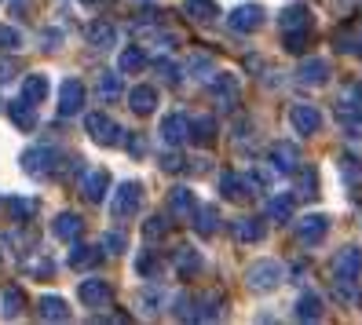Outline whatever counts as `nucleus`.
<instances>
[{
  "label": "nucleus",
  "instance_id": "nucleus-43",
  "mask_svg": "<svg viewBox=\"0 0 362 325\" xmlns=\"http://www.w3.org/2000/svg\"><path fill=\"white\" fill-rule=\"evenodd\" d=\"M154 70H158L165 81H176V77H180V66H176L173 59H158V62H154Z\"/></svg>",
  "mask_w": 362,
  "mask_h": 325
},
{
  "label": "nucleus",
  "instance_id": "nucleus-3",
  "mask_svg": "<svg viewBox=\"0 0 362 325\" xmlns=\"http://www.w3.org/2000/svg\"><path fill=\"white\" fill-rule=\"evenodd\" d=\"M55 165H59V154H55L52 146H45V143L23 154V168H26V176H37V179H48L52 172H55Z\"/></svg>",
  "mask_w": 362,
  "mask_h": 325
},
{
  "label": "nucleus",
  "instance_id": "nucleus-11",
  "mask_svg": "<svg viewBox=\"0 0 362 325\" xmlns=\"http://www.w3.org/2000/svg\"><path fill=\"white\" fill-rule=\"evenodd\" d=\"M264 26V8L260 4H242L230 11V30L234 33H252Z\"/></svg>",
  "mask_w": 362,
  "mask_h": 325
},
{
  "label": "nucleus",
  "instance_id": "nucleus-40",
  "mask_svg": "<svg viewBox=\"0 0 362 325\" xmlns=\"http://www.w3.org/2000/svg\"><path fill=\"white\" fill-rule=\"evenodd\" d=\"M340 172H344V183L348 187H358L362 183V165L355 158H340Z\"/></svg>",
  "mask_w": 362,
  "mask_h": 325
},
{
  "label": "nucleus",
  "instance_id": "nucleus-44",
  "mask_svg": "<svg viewBox=\"0 0 362 325\" xmlns=\"http://www.w3.org/2000/svg\"><path fill=\"white\" fill-rule=\"evenodd\" d=\"M129 139V150H132V158H143L146 154V139L139 136V132H132V136H124Z\"/></svg>",
  "mask_w": 362,
  "mask_h": 325
},
{
  "label": "nucleus",
  "instance_id": "nucleus-4",
  "mask_svg": "<svg viewBox=\"0 0 362 325\" xmlns=\"http://www.w3.org/2000/svg\"><path fill=\"white\" fill-rule=\"evenodd\" d=\"M337 117L344 128H358L362 121V84L351 81L344 92H340V102H337Z\"/></svg>",
  "mask_w": 362,
  "mask_h": 325
},
{
  "label": "nucleus",
  "instance_id": "nucleus-35",
  "mask_svg": "<svg viewBox=\"0 0 362 325\" xmlns=\"http://www.w3.org/2000/svg\"><path fill=\"white\" fill-rule=\"evenodd\" d=\"M23 95H26L30 102H45V95H48V81L40 77V73L26 77V81H23Z\"/></svg>",
  "mask_w": 362,
  "mask_h": 325
},
{
  "label": "nucleus",
  "instance_id": "nucleus-38",
  "mask_svg": "<svg viewBox=\"0 0 362 325\" xmlns=\"http://www.w3.org/2000/svg\"><path fill=\"white\" fill-rule=\"evenodd\" d=\"M168 227H173V223H168V215H151V220L143 223V234L154 242V237H165L168 234Z\"/></svg>",
  "mask_w": 362,
  "mask_h": 325
},
{
  "label": "nucleus",
  "instance_id": "nucleus-46",
  "mask_svg": "<svg viewBox=\"0 0 362 325\" xmlns=\"http://www.w3.org/2000/svg\"><path fill=\"white\" fill-rule=\"evenodd\" d=\"M161 168H165V172H180V168H183V158H180V154H165V158H161Z\"/></svg>",
  "mask_w": 362,
  "mask_h": 325
},
{
  "label": "nucleus",
  "instance_id": "nucleus-42",
  "mask_svg": "<svg viewBox=\"0 0 362 325\" xmlns=\"http://www.w3.org/2000/svg\"><path fill=\"white\" fill-rule=\"evenodd\" d=\"M0 48H23V37H18V30H11V26H0Z\"/></svg>",
  "mask_w": 362,
  "mask_h": 325
},
{
  "label": "nucleus",
  "instance_id": "nucleus-29",
  "mask_svg": "<svg viewBox=\"0 0 362 325\" xmlns=\"http://www.w3.org/2000/svg\"><path fill=\"white\" fill-rule=\"evenodd\" d=\"M296 318L300 321H318L322 318V300H318L315 292H304L300 300H296Z\"/></svg>",
  "mask_w": 362,
  "mask_h": 325
},
{
  "label": "nucleus",
  "instance_id": "nucleus-22",
  "mask_svg": "<svg viewBox=\"0 0 362 325\" xmlns=\"http://www.w3.org/2000/svg\"><path fill=\"white\" fill-rule=\"evenodd\" d=\"M300 81H304V84H326V81H329V62H326V59H308V62H300Z\"/></svg>",
  "mask_w": 362,
  "mask_h": 325
},
{
  "label": "nucleus",
  "instance_id": "nucleus-37",
  "mask_svg": "<svg viewBox=\"0 0 362 325\" xmlns=\"http://www.w3.org/2000/svg\"><path fill=\"white\" fill-rule=\"evenodd\" d=\"M308 40H311V30H286V52H304L308 48Z\"/></svg>",
  "mask_w": 362,
  "mask_h": 325
},
{
  "label": "nucleus",
  "instance_id": "nucleus-24",
  "mask_svg": "<svg viewBox=\"0 0 362 325\" xmlns=\"http://www.w3.org/2000/svg\"><path fill=\"white\" fill-rule=\"evenodd\" d=\"M168 208H173V215H183V220H187V215H194V194H190L187 187H176L173 194H168Z\"/></svg>",
  "mask_w": 362,
  "mask_h": 325
},
{
  "label": "nucleus",
  "instance_id": "nucleus-23",
  "mask_svg": "<svg viewBox=\"0 0 362 325\" xmlns=\"http://www.w3.org/2000/svg\"><path fill=\"white\" fill-rule=\"evenodd\" d=\"M99 259H103V252H99L95 245H81V242H74V252H70V267H74V271L95 267Z\"/></svg>",
  "mask_w": 362,
  "mask_h": 325
},
{
  "label": "nucleus",
  "instance_id": "nucleus-9",
  "mask_svg": "<svg viewBox=\"0 0 362 325\" xmlns=\"http://www.w3.org/2000/svg\"><path fill=\"white\" fill-rule=\"evenodd\" d=\"M8 117H11V124L18 128V132H33L37 128V102H30L26 95L11 99L8 102Z\"/></svg>",
  "mask_w": 362,
  "mask_h": 325
},
{
  "label": "nucleus",
  "instance_id": "nucleus-8",
  "mask_svg": "<svg viewBox=\"0 0 362 325\" xmlns=\"http://www.w3.org/2000/svg\"><path fill=\"white\" fill-rule=\"evenodd\" d=\"M77 296L88 303V307H114V289L106 285V281H99V278H88V281H81V289H77Z\"/></svg>",
  "mask_w": 362,
  "mask_h": 325
},
{
  "label": "nucleus",
  "instance_id": "nucleus-18",
  "mask_svg": "<svg viewBox=\"0 0 362 325\" xmlns=\"http://www.w3.org/2000/svg\"><path fill=\"white\" fill-rule=\"evenodd\" d=\"M267 161L279 172H289V168H296V161H300V150H296L293 143H274L267 150Z\"/></svg>",
  "mask_w": 362,
  "mask_h": 325
},
{
  "label": "nucleus",
  "instance_id": "nucleus-50",
  "mask_svg": "<svg viewBox=\"0 0 362 325\" xmlns=\"http://www.w3.org/2000/svg\"><path fill=\"white\" fill-rule=\"evenodd\" d=\"M344 4H362V0H344Z\"/></svg>",
  "mask_w": 362,
  "mask_h": 325
},
{
  "label": "nucleus",
  "instance_id": "nucleus-12",
  "mask_svg": "<svg viewBox=\"0 0 362 325\" xmlns=\"http://www.w3.org/2000/svg\"><path fill=\"white\" fill-rule=\"evenodd\" d=\"M161 139H165L168 146H183V143L190 139V117L168 114V117L161 121Z\"/></svg>",
  "mask_w": 362,
  "mask_h": 325
},
{
  "label": "nucleus",
  "instance_id": "nucleus-5",
  "mask_svg": "<svg viewBox=\"0 0 362 325\" xmlns=\"http://www.w3.org/2000/svg\"><path fill=\"white\" fill-rule=\"evenodd\" d=\"M84 99H88V92H84V84L77 77L70 81H62V88H59V114L62 117H74L84 110Z\"/></svg>",
  "mask_w": 362,
  "mask_h": 325
},
{
  "label": "nucleus",
  "instance_id": "nucleus-25",
  "mask_svg": "<svg viewBox=\"0 0 362 325\" xmlns=\"http://www.w3.org/2000/svg\"><path fill=\"white\" fill-rule=\"evenodd\" d=\"M293 205H296L293 194H279V198H271V201H267V220H274V223H286L289 215H293Z\"/></svg>",
  "mask_w": 362,
  "mask_h": 325
},
{
  "label": "nucleus",
  "instance_id": "nucleus-34",
  "mask_svg": "<svg viewBox=\"0 0 362 325\" xmlns=\"http://www.w3.org/2000/svg\"><path fill=\"white\" fill-rule=\"evenodd\" d=\"M117 66H121V73H143L146 70V55L139 48H124L121 59H117Z\"/></svg>",
  "mask_w": 362,
  "mask_h": 325
},
{
  "label": "nucleus",
  "instance_id": "nucleus-36",
  "mask_svg": "<svg viewBox=\"0 0 362 325\" xmlns=\"http://www.w3.org/2000/svg\"><path fill=\"white\" fill-rule=\"evenodd\" d=\"M23 307H26L23 289H18V285H8V289H4V314H8V318H15Z\"/></svg>",
  "mask_w": 362,
  "mask_h": 325
},
{
  "label": "nucleus",
  "instance_id": "nucleus-39",
  "mask_svg": "<svg viewBox=\"0 0 362 325\" xmlns=\"http://www.w3.org/2000/svg\"><path fill=\"white\" fill-rule=\"evenodd\" d=\"M99 95H103L106 102L121 95V81H117V73H103V77H99Z\"/></svg>",
  "mask_w": 362,
  "mask_h": 325
},
{
  "label": "nucleus",
  "instance_id": "nucleus-21",
  "mask_svg": "<svg viewBox=\"0 0 362 325\" xmlns=\"http://www.w3.org/2000/svg\"><path fill=\"white\" fill-rule=\"evenodd\" d=\"M279 23H282V30H311V11L304 4H289Z\"/></svg>",
  "mask_w": 362,
  "mask_h": 325
},
{
  "label": "nucleus",
  "instance_id": "nucleus-13",
  "mask_svg": "<svg viewBox=\"0 0 362 325\" xmlns=\"http://www.w3.org/2000/svg\"><path fill=\"white\" fill-rule=\"evenodd\" d=\"M139 205H143V190H139V183H124V187H117V198H114V215H117V220H121V215H136Z\"/></svg>",
  "mask_w": 362,
  "mask_h": 325
},
{
  "label": "nucleus",
  "instance_id": "nucleus-49",
  "mask_svg": "<svg viewBox=\"0 0 362 325\" xmlns=\"http://www.w3.org/2000/svg\"><path fill=\"white\" fill-rule=\"evenodd\" d=\"M84 4H88V8H99V4H106V0H84Z\"/></svg>",
  "mask_w": 362,
  "mask_h": 325
},
{
  "label": "nucleus",
  "instance_id": "nucleus-28",
  "mask_svg": "<svg viewBox=\"0 0 362 325\" xmlns=\"http://www.w3.org/2000/svg\"><path fill=\"white\" fill-rule=\"evenodd\" d=\"M4 208H8L11 220H18V223H26V220H33V215H37V201L33 198H8Z\"/></svg>",
  "mask_w": 362,
  "mask_h": 325
},
{
  "label": "nucleus",
  "instance_id": "nucleus-16",
  "mask_svg": "<svg viewBox=\"0 0 362 325\" xmlns=\"http://www.w3.org/2000/svg\"><path fill=\"white\" fill-rule=\"evenodd\" d=\"M52 230H55L59 242H77L81 230H84V220H81L77 212H59L55 223H52Z\"/></svg>",
  "mask_w": 362,
  "mask_h": 325
},
{
  "label": "nucleus",
  "instance_id": "nucleus-10",
  "mask_svg": "<svg viewBox=\"0 0 362 325\" xmlns=\"http://www.w3.org/2000/svg\"><path fill=\"white\" fill-rule=\"evenodd\" d=\"M106 187H110V176H106V168H84V176H81V194H84V201H103L106 198Z\"/></svg>",
  "mask_w": 362,
  "mask_h": 325
},
{
  "label": "nucleus",
  "instance_id": "nucleus-48",
  "mask_svg": "<svg viewBox=\"0 0 362 325\" xmlns=\"http://www.w3.org/2000/svg\"><path fill=\"white\" fill-rule=\"evenodd\" d=\"M151 267H154V256L143 252V256H139V274H151Z\"/></svg>",
  "mask_w": 362,
  "mask_h": 325
},
{
  "label": "nucleus",
  "instance_id": "nucleus-27",
  "mask_svg": "<svg viewBox=\"0 0 362 325\" xmlns=\"http://www.w3.org/2000/svg\"><path fill=\"white\" fill-rule=\"evenodd\" d=\"M264 230H267L264 220H252V215H245V220L234 223V237H238V242H260Z\"/></svg>",
  "mask_w": 362,
  "mask_h": 325
},
{
  "label": "nucleus",
  "instance_id": "nucleus-20",
  "mask_svg": "<svg viewBox=\"0 0 362 325\" xmlns=\"http://www.w3.org/2000/svg\"><path fill=\"white\" fill-rule=\"evenodd\" d=\"M194 230L202 234V237H212L220 230V212L212 208V205H198L194 208Z\"/></svg>",
  "mask_w": 362,
  "mask_h": 325
},
{
  "label": "nucleus",
  "instance_id": "nucleus-45",
  "mask_svg": "<svg viewBox=\"0 0 362 325\" xmlns=\"http://www.w3.org/2000/svg\"><path fill=\"white\" fill-rule=\"evenodd\" d=\"M315 187H318V179H315V168H304V190H300V194H304V198H315V194H318Z\"/></svg>",
  "mask_w": 362,
  "mask_h": 325
},
{
  "label": "nucleus",
  "instance_id": "nucleus-33",
  "mask_svg": "<svg viewBox=\"0 0 362 325\" xmlns=\"http://www.w3.org/2000/svg\"><path fill=\"white\" fill-rule=\"evenodd\" d=\"M187 15L194 18V23H212V18L220 15V8L212 4V0H187Z\"/></svg>",
  "mask_w": 362,
  "mask_h": 325
},
{
  "label": "nucleus",
  "instance_id": "nucleus-14",
  "mask_svg": "<svg viewBox=\"0 0 362 325\" xmlns=\"http://www.w3.org/2000/svg\"><path fill=\"white\" fill-rule=\"evenodd\" d=\"M326 234H329V220H326V215H304L300 230H296V242H300V245H318Z\"/></svg>",
  "mask_w": 362,
  "mask_h": 325
},
{
  "label": "nucleus",
  "instance_id": "nucleus-30",
  "mask_svg": "<svg viewBox=\"0 0 362 325\" xmlns=\"http://www.w3.org/2000/svg\"><path fill=\"white\" fill-rule=\"evenodd\" d=\"M88 40H92L95 48H114L117 45V30L110 23H92L88 26Z\"/></svg>",
  "mask_w": 362,
  "mask_h": 325
},
{
  "label": "nucleus",
  "instance_id": "nucleus-6",
  "mask_svg": "<svg viewBox=\"0 0 362 325\" xmlns=\"http://www.w3.org/2000/svg\"><path fill=\"white\" fill-rule=\"evenodd\" d=\"M220 190H223V198H227V201H242V198H252V194L260 190V183H257V176H238V172H223Z\"/></svg>",
  "mask_w": 362,
  "mask_h": 325
},
{
  "label": "nucleus",
  "instance_id": "nucleus-7",
  "mask_svg": "<svg viewBox=\"0 0 362 325\" xmlns=\"http://www.w3.org/2000/svg\"><path fill=\"white\" fill-rule=\"evenodd\" d=\"M88 136L99 143V146H117L124 139V132L117 128V121H110L106 114H88Z\"/></svg>",
  "mask_w": 362,
  "mask_h": 325
},
{
  "label": "nucleus",
  "instance_id": "nucleus-17",
  "mask_svg": "<svg viewBox=\"0 0 362 325\" xmlns=\"http://www.w3.org/2000/svg\"><path fill=\"white\" fill-rule=\"evenodd\" d=\"M129 106H132L139 117L154 114V106H158V88H154V84H136V88L129 92Z\"/></svg>",
  "mask_w": 362,
  "mask_h": 325
},
{
  "label": "nucleus",
  "instance_id": "nucleus-47",
  "mask_svg": "<svg viewBox=\"0 0 362 325\" xmlns=\"http://www.w3.org/2000/svg\"><path fill=\"white\" fill-rule=\"evenodd\" d=\"M37 278H52V259H37V264L30 267Z\"/></svg>",
  "mask_w": 362,
  "mask_h": 325
},
{
  "label": "nucleus",
  "instance_id": "nucleus-31",
  "mask_svg": "<svg viewBox=\"0 0 362 325\" xmlns=\"http://www.w3.org/2000/svg\"><path fill=\"white\" fill-rule=\"evenodd\" d=\"M176 271H180L183 278H190V274H198V271H202V256H198V249H190V245H183V249L176 252Z\"/></svg>",
  "mask_w": 362,
  "mask_h": 325
},
{
  "label": "nucleus",
  "instance_id": "nucleus-1",
  "mask_svg": "<svg viewBox=\"0 0 362 325\" xmlns=\"http://www.w3.org/2000/svg\"><path fill=\"white\" fill-rule=\"evenodd\" d=\"M358 271H362V252L355 245L340 249L333 256V289L340 300H355V281H358Z\"/></svg>",
  "mask_w": 362,
  "mask_h": 325
},
{
  "label": "nucleus",
  "instance_id": "nucleus-2",
  "mask_svg": "<svg viewBox=\"0 0 362 325\" xmlns=\"http://www.w3.org/2000/svg\"><path fill=\"white\" fill-rule=\"evenodd\" d=\"M245 285L252 292H267L274 285H282V264H279V259H257V264H249Z\"/></svg>",
  "mask_w": 362,
  "mask_h": 325
},
{
  "label": "nucleus",
  "instance_id": "nucleus-15",
  "mask_svg": "<svg viewBox=\"0 0 362 325\" xmlns=\"http://www.w3.org/2000/svg\"><path fill=\"white\" fill-rule=\"evenodd\" d=\"M289 121H293V128L300 136H315L318 128H322V114L315 110V106H308V102H300V106H293V114H289Z\"/></svg>",
  "mask_w": 362,
  "mask_h": 325
},
{
  "label": "nucleus",
  "instance_id": "nucleus-41",
  "mask_svg": "<svg viewBox=\"0 0 362 325\" xmlns=\"http://www.w3.org/2000/svg\"><path fill=\"white\" fill-rule=\"evenodd\" d=\"M103 249L106 252H124V249H129V237H124L121 230H110V234L103 237Z\"/></svg>",
  "mask_w": 362,
  "mask_h": 325
},
{
  "label": "nucleus",
  "instance_id": "nucleus-19",
  "mask_svg": "<svg viewBox=\"0 0 362 325\" xmlns=\"http://www.w3.org/2000/svg\"><path fill=\"white\" fill-rule=\"evenodd\" d=\"M37 314L45 321H66L70 307H66V300H59V296H40L37 300Z\"/></svg>",
  "mask_w": 362,
  "mask_h": 325
},
{
  "label": "nucleus",
  "instance_id": "nucleus-32",
  "mask_svg": "<svg viewBox=\"0 0 362 325\" xmlns=\"http://www.w3.org/2000/svg\"><path fill=\"white\" fill-rule=\"evenodd\" d=\"M216 95H220L223 110H234V102H238V81H234L230 73L227 77H216Z\"/></svg>",
  "mask_w": 362,
  "mask_h": 325
},
{
  "label": "nucleus",
  "instance_id": "nucleus-26",
  "mask_svg": "<svg viewBox=\"0 0 362 325\" xmlns=\"http://www.w3.org/2000/svg\"><path fill=\"white\" fill-rule=\"evenodd\" d=\"M212 139H216V121H212V117H198V121H190V143L209 146Z\"/></svg>",
  "mask_w": 362,
  "mask_h": 325
},
{
  "label": "nucleus",
  "instance_id": "nucleus-51",
  "mask_svg": "<svg viewBox=\"0 0 362 325\" xmlns=\"http://www.w3.org/2000/svg\"><path fill=\"white\" fill-rule=\"evenodd\" d=\"M0 205H4V201H0Z\"/></svg>",
  "mask_w": 362,
  "mask_h": 325
}]
</instances>
